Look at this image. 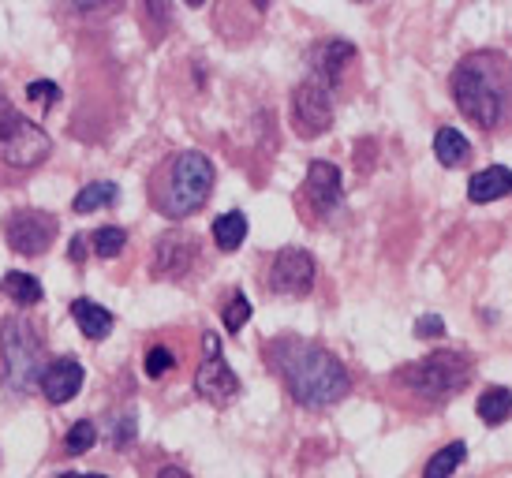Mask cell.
I'll return each mask as SVG.
<instances>
[{"label":"cell","instance_id":"4fadbf2b","mask_svg":"<svg viewBox=\"0 0 512 478\" xmlns=\"http://www.w3.org/2000/svg\"><path fill=\"white\" fill-rule=\"evenodd\" d=\"M356 60V45L341 42V38H329V42H318L311 49V75H318L322 83H329L337 90L344 68Z\"/></svg>","mask_w":512,"mask_h":478},{"label":"cell","instance_id":"30bf717a","mask_svg":"<svg viewBox=\"0 0 512 478\" xmlns=\"http://www.w3.org/2000/svg\"><path fill=\"white\" fill-rule=\"evenodd\" d=\"M314 277H318V266H314V254L303 251V247H285V251H277V258L270 262V292L277 296H307L314 288Z\"/></svg>","mask_w":512,"mask_h":478},{"label":"cell","instance_id":"7402d4cb","mask_svg":"<svg viewBox=\"0 0 512 478\" xmlns=\"http://www.w3.org/2000/svg\"><path fill=\"white\" fill-rule=\"evenodd\" d=\"M464 460H468V445H464V441H449L445 449H438L434 456H430L423 478H449Z\"/></svg>","mask_w":512,"mask_h":478},{"label":"cell","instance_id":"9a60e30c","mask_svg":"<svg viewBox=\"0 0 512 478\" xmlns=\"http://www.w3.org/2000/svg\"><path fill=\"white\" fill-rule=\"evenodd\" d=\"M512 195V172L505 165H490V169L475 172L468 183V198L475 206H486V202H498V198Z\"/></svg>","mask_w":512,"mask_h":478},{"label":"cell","instance_id":"5b68a950","mask_svg":"<svg viewBox=\"0 0 512 478\" xmlns=\"http://www.w3.org/2000/svg\"><path fill=\"white\" fill-rule=\"evenodd\" d=\"M0 352H4V378L15 393H34L42 385V337L23 318L0 325Z\"/></svg>","mask_w":512,"mask_h":478},{"label":"cell","instance_id":"ac0fdd59","mask_svg":"<svg viewBox=\"0 0 512 478\" xmlns=\"http://www.w3.org/2000/svg\"><path fill=\"white\" fill-rule=\"evenodd\" d=\"M479 419L486 422V426H501L505 419H512V389H505V385H490L483 396H479Z\"/></svg>","mask_w":512,"mask_h":478},{"label":"cell","instance_id":"4dcf8cb0","mask_svg":"<svg viewBox=\"0 0 512 478\" xmlns=\"http://www.w3.org/2000/svg\"><path fill=\"white\" fill-rule=\"evenodd\" d=\"M157 478H191V475H187L184 467H161V475Z\"/></svg>","mask_w":512,"mask_h":478},{"label":"cell","instance_id":"cb8c5ba5","mask_svg":"<svg viewBox=\"0 0 512 478\" xmlns=\"http://www.w3.org/2000/svg\"><path fill=\"white\" fill-rule=\"evenodd\" d=\"M94 441H98V426L90 419H79L72 430H68V437H64V449L72 452V456H83V452L94 449Z\"/></svg>","mask_w":512,"mask_h":478},{"label":"cell","instance_id":"8992f818","mask_svg":"<svg viewBox=\"0 0 512 478\" xmlns=\"http://www.w3.org/2000/svg\"><path fill=\"white\" fill-rule=\"evenodd\" d=\"M53 154V142L30 116H23L12 101L0 98V161L12 169H34Z\"/></svg>","mask_w":512,"mask_h":478},{"label":"cell","instance_id":"f546056e","mask_svg":"<svg viewBox=\"0 0 512 478\" xmlns=\"http://www.w3.org/2000/svg\"><path fill=\"white\" fill-rule=\"evenodd\" d=\"M86 239H90V236H75V243H72V258H75V262H83V251H86Z\"/></svg>","mask_w":512,"mask_h":478},{"label":"cell","instance_id":"277c9868","mask_svg":"<svg viewBox=\"0 0 512 478\" xmlns=\"http://www.w3.org/2000/svg\"><path fill=\"white\" fill-rule=\"evenodd\" d=\"M471 381V359L460 352H434L412 366H400L397 385L415 393L427 404H445L468 389Z\"/></svg>","mask_w":512,"mask_h":478},{"label":"cell","instance_id":"6da1fadb","mask_svg":"<svg viewBox=\"0 0 512 478\" xmlns=\"http://www.w3.org/2000/svg\"><path fill=\"white\" fill-rule=\"evenodd\" d=\"M266 352H270L273 370L281 374L288 396L296 400L299 408H311V411L333 408L352 389V378H348L341 359L333 352H326L322 344H314V340L285 337L277 340V344H270Z\"/></svg>","mask_w":512,"mask_h":478},{"label":"cell","instance_id":"d6986e66","mask_svg":"<svg viewBox=\"0 0 512 478\" xmlns=\"http://www.w3.org/2000/svg\"><path fill=\"white\" fill-rule=\"evenodd\" d=\"M116 198H120V187L113 180H98V183H86L83 191L75 195L72 210L75 213H94V210H109Z\"/></svg>","mask_w":512,"mask_h":478},{"label":"cell","instance_id":"2e32d148","mask_svg":"<svg viewBox=\"0 0 512 478\" xmlns=\"http://www.w3.org/2000/svg\"><path fill=\"white\" fill-rule=\"evenodd\" d=\"M72 318H75V325L83 329V337H90V340H105L113 333V314L105 307H98L94 299H75Z\"/></svg>","mask_w":512,"mask_h":478},{"label":"cell","instance_id":"83f0119b","mask_svg":"<svg viewBox=\"0 0 512 478\" xmlns=\"http://www.w3.org/2000/svg\"><path fill=\"white\" fill-rule=\"evenodd\" d=\"M415 337L419 340L445 337V318H438V314H423V318H415Z\"/></svg>","mask_w":512,"mask_h":478},{"label":"cell","instance_id":"e0dca14e","mask_svg":"<svg viewBox=\"0 0 512 478\" xmlns=\"http://www.w3.org/2000/svg\"><path fill=\"white\" fill-rule=\"evenodd\" d=\"M434 157H438L445 169H460V165H468L471 142L456 127H441L438 135H434Z\"/></svg>","mask_w":512,"mask_h":478},{"label":"cell","instance_id":"7a4b0ae2","mask_svg":"<svg viewBox=\"0 0 512 478\" xmlns=\"http://www.w3.org/2000/svg\"><path fill=\"white\" fill-rule=\"evenodd\" d=\"M456 109L483 131H494L512 113V60L494 49H479L453 68L449 79Z\"/></svg>","mask_w":512,"mask_h":478},{"label":"cell","instance_id":"9c48e42d","mask_svg":"<svg viewBox=\"0 0 512 478\" xmlns=\"http://www.w3.org/2000/svg\"><path fill=\"white\" fill-rule=\"evenodd\" d=\"M57 217L45 210H12L8 213V221H4V239H8V247L15 254H23V258H38L53 247V239H57Z\"/></svg>","mask_w":512,"mask_h":478},{"label":"cell","instance_id":"44dd1931","mask_svg":"<svg viewBox=\"0 0 512 478\" xmlns=\"http://www.w3.org/2000/svg\"><path fill=\"white\" fill-rule=\"evenodd\" d=\"M0 292L12 299V303H19V307H34V303H42V284H38V277H30V273H8L4 281H0Z\"/></svg>","mask_w":512,"mask_h":478},{"label":"cell","instance_id":"f1b7e54d","mask_svg":"<svg viewBox=\"0 0 512 478\" xmlns=\"http://www.w3.org/2000/svg\"><path fill=\"white\" fill-rule=\"evenodd\" d=\"M131 441H135V415H120L113 430V445L116 449H128Z\"/></svg>","mask_w":512,"mask_h":478},{"label":"cell","instance_id":"52a82bcc","mask_svg":"<svg viewBox=\"0 0 512 478\" xmlns=\"http://www.w3.org/2000/svg\"><path fill=\"white\" fill-rule=\"evenodd\" d=\"M202 352L206 355H202L199 370H195V393H199L206 404L225 408V404H232V400L240 396V378H236L232 366L225 363L217 333H206V337H202Z\"/></svg>","mask_w":512,"mask_h":478},{"label":"cell","instance_id":"1f68e13d","mask_svg":"<svg viewBox=\"0 0 512 478\" xmlns=\"http://www.w3.org/2000/svg\"><path fill=\"white\" fill-rule=\"evenodd\" d=\"M57 478H105V475H83V471H64V475Z\"/></svg>","mask_w":512,"mask_h":478},{"label":"cell","instance_id":"3957f363","mask_svg":"<svg viewBox=\"0 0 512 478\" xmlns=\"http://www.w3.org/2000/svg\"><path fill=\"white\" fill-rule=\"evenodd\" d=\"M214 180L217 172L210 157L199 150H180L157 169L150 198H154L157 213H165L169 221H184L206 206V198L214 195Z\"/></svg>","mask_w":512,"mask_h":478},{"label":"cell","instance_id":"484cf974","mask_svg":"<svg viewBox=\"0 0 512 478\" xmlns=\"http://www.w3.org/2000/svg\"><path fill=\"white\" fill-rule=\"evenodd\" d=\"M172 366H176V355L169 352V348H150L146 352V359H143V370H146V378H165Z\"/></svg>","mask_w":512,"mask_h":478},{"label":"cell","instance_id":"5bb4252c","mask_svg":"<svg viewBox=\"0 0 512 478\" xmlns=\"http://www.w3.org/2000/svg\"><path fill=\"white\" fill-rule=\"evenodd\" d=\"M83 378H86L83 366L75 363V359H53L42 374L45 400H49V404H68V400H75L79 389H83Z\"/></svg>","mask_w":512,"mask_h":478},{"label":"cell","instance_id":"603a6c76","mask_svg":"<svg viewBox=\"0 0 512 478\" xmlns=\"http://www.w3.org/2000/svg\"><path fill=\"white\" fill-rule=\"evenodd\" d=\"M90 247H94L98 258H116V254L128 247V232H124V228H116V225H105L90 236Z\"/></svg>","mask_w":512,"mask_h":478},{"label":"cell","instance_id":"ba28073f","mask_svg":"<svg viewBox=\"0 0 512 478\" xmlns=\"http://www.w3.org/2000/svg\"><path fill=\"white\" fill-rule=\"evenodd\" d=\"M333 124V86L322 83L318 75H307L292 90V127L303 139H318Z\"/></svg>","mask_w":512,"mask_h":478},{"label":"cell","instance_id":"8fae6325","mask_svg":"<svg viewBox=\"0 0 512 478\" xmlns=\"http://www.w3.org/2000/svg\"><path fill=\"white\" fill-rule=\"evenodd\" d=\"M195 258H199L195 236H187V232H165L154 247V277H161V281H180V277L191 273Z\"/></svg>","mask_w":512,"mask_h":478},{"label":"cell","instance_id":"d4e9b609","mask_svg":"<svg viewBox=\"0 0 512 478\" xmlns=\"http://www.w3.org/2000/svg\"><path fill=\"white\" fill-rule=\"evenodd\" d=\"M221 322H225V329H232V333H240L243 325L251 322V303H247L243 292H232V296H228L225 310H221Z\"/></svg>","mask_w":512,"mask_h":478},{"label":"cell","instance_id":"7c38bea8","mask_svg":"<svg viewBox=\"0 0 512 478\" xmlns=\"http://www.w3.org/2000/svg\"><path fill=\"white\" fill-rule=\"evenodd\" d=\"M307 202H311L318 213H333L344 202V183H341V169L333 161H311L307 169Z\"/></svg>","mask_w":512,"mask_h":478},{"label":"cell","instance_id":"ffe728a7","mask_svg":"<svg viewBox=\"0 0 512 478\" xmlns=\"http://www.w3.org/2000/svg\"><path fill=\"white\" fill-rule=\"evenodd\" d=\"M247 239V217L240 210H228L214 221V243L221 251H240Z\"/></svg>","mask_w":512,"mask_h":478},{"label":"cell","instance_id":"4316f807","mask_svg":"<svg viewBox=\"0 0 512 478\" xmlns=\"http://www.w3.org/2000/svg\"><path fill=\"white\" fill-rule=\"evenodd\" d=\"M27 98L34 101V105H42V109H53L60 101V86L49 83V79H34V83L27 86Z\"/></svg>","mask_w":512,"mask_h":478}]
</instances>
